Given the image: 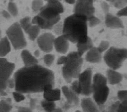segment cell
Instances as JSON below:
<instances>
[{
    "mask_svg": "<svg viewBox=\"0 0 127 112\" xmlns=\"http://www.w3.org/2000/svg\"><path fill=\"white\" fill-rule=\"evenodd\" d=\"M13 79L15 91L23 94L42 92L47 85L55 84L54 72L38 64L19 69L15 72Z\"/></svg>",
    "mask_w": 127,
    "mask_h": 112,
    "instance_id": "6da1fadb",
    "label": "cell"
},
{
    "mask_svg": "<svg viewBox=\"0 0 127 112\" xmlns=\"http://www.w3.org/2000/svg\"><path fill=\"white\" fill-rule=\"evenodd\" d=\"M87 18L74 13L67 17L63 23L62 34L73 43L85 42L88 39Z\"/></svg>",
    "mask_w": 127,
    "mask_h": 112,
    "instance_id": "7a4b0ae2",
    "label": "cell"
},
{
    "mask_svg": "<svg viewBox=\"0 0 127 112\" xmlns=\"http://www.w3.org/2000/svg\"><path fill=\"white\" fill-rule=\"evenodd\" d=\"M83 62L82 56H80L77 51L70 52L66 56L65 62L63 65L62 73L66 82L71 83L73 79L78 77L81 73Z\"/></svg>",
    "mask_w": 127,
    "mask_h": 112,
    "instance_id": "3957f363",
    "label": "cell"
},
{
    "mask_svg": "<svg viewBox=\"0 0 127 112\" xmlns=\"http://www.w3.org/2000/svg\"><path fill=\"white\" fill-rule=\"evenodd\" d=\"M77 80L73 81L69 87L75 94L89 96L92 93V71L91 68H87L81 72Z\"/></svg>",
    "mask_w": 127,
    "mask_h": 112,
    "instance_id": "277c9868",
    "label": "cell"
},
{
    "mask_svg": "<svg viewBox=\"0 0 127 112\" xmlns=\"http://www.w3.org/2000/svg\"><path fill=\"white\" fill-rule=\"evenodd\" d=\"M127 58V49L125 48L110 47L105 52L103 59L110 69L117 70L121 67Z\"/></svg>",
    "mask_w": 127,
    "mask_h": 112,
    "instance_id": "5b68a950",
    "label": "cell"
},
{
    "mask_svg": "<svg viewBox=\"0 0 127 112\" xmlns=\"http://www.w3.org/2000/svg\"><path fill=\"white\" fill-rule=\"evenodd\" d=\"M6 36L15 50L23 49L27 45L24 31L18 22L12 24L6 30Z\"/></svg>",
    "mask_w": 127,
    "mask_h": 112,
    "instance_id": "8992f818",
    "label": "cell"
},
{
    "mask_svg": "<svg viewBox=\"0 0 127 112\" xmlns=\"http://www.w3.org/2000/svg\"><path fill=\"white\" fill-rule=\"evenodd\" d=\"M15 68L13 63L5 58L0 57V96H6V82L11 78Z\"/></svg>",
    "mask_w": 127,
    "mask_h": 112,
    "instance_id": "52a82bcc",
    "label": "cell"
},
{
    "mask_svg": "<svg viewBox=\"0 0 127 112\" xmlns=\"http://www.w3.org/2000/svg\"><path fill=\"white\" fill-rule=\"evenodd\" d=\"M64 8L59 0H49L39 10L38 15L45 19H53L60 17Z\"/></svg>",
    "mask_w": 127,
    "mask_h": 112,
    "instance_id": "ba28073f",
    "label": "cell"
},
{
    "mask_svg": "<svg viewBox=\"0 0 127 112\" xmlns=\"http://www.w3.org/2000/svg\"><path fill=\"white\" fill-rule=\"evenodd\" d=\"M94 0H76L73 13L83 15L87 18L94 14Z\"/></svg>",
    "mask_w": 127,
    "mask_h": 112,
    "instance_id": "9c48e42d",
    "label": "cell"
},
{
    "mask_svg": "<svg viewBox=\"0 0 127 112\" xmlns=\"http://www.w3.org/2000/svg\"><path fill=\"white\" fill-rule=\"evenodd\" d=\"M55 38L54 35L49 32L39 35L36 39L40 49L46 53H50L53 49Z\"/></svg>",
    "mask_w": 127,
    "mask_h": 112,
    "instance_id": "30bf717a",
    "label": "cell"
},
{
    "mask_svg": "<svg viewBox=\"0 0 127 112\" xmlns=\"http://www.w3.org/2000/svg\"><path fill=\"white\" fill-rule=\"evenodd\" d=\"M109 88L106 85L97 87L92 89L93 101L99 106L103 105L106 102L109 95Z\"/></svg>",
    "mask_w": 127,
    "mask_h": 112,
    "instance_id": "8fae6325",
    "label": "cell"
},
{
    "mask_svg": "<svg viewBox=\"0 0 127 112\" xmlns=\"http://www.w3.org/2000/svg\"><path fill=\"white\" fill-rule=\"evenodd\" d=\"M61 17H58L53 19H45L37 15L31 19V23L33 24L37 25L40 29H52L53 26L60 20Z\"/></svg>",
    "mask_w": 127,
    "mask_h": 112,
    "instance_id": "7c38bea8",
    "label": "cell"
},
{
    "mask_svg": "<svg viewBox=\"0 0 127 112\" xmlns=\"http://www.w3.org/2000/svg\"><path fill=\"white\" fill-rule=\"evenodd\" d=\"M54 85L48 84L45 86L43 90V97L45 100L55 102L61 99V90L58 88L54 89Z\"/></svg>",
    "mask_w": 127,
    "mask_h": 112,
    "instance_id": "4fadbf2b",
    "label": "cell"
},
{
    "mask_svg": "<svg viewBox=\"0 0 127 112\" xmlns=\"http://www.w3.org/2000/svg\"><path fill=\"white\" fill-rule=\"evenodd\" d=\"M54 47L56 51L61 54H65L69 48V41L63 35L55 38Z\"/></svg>",
    "mask_w": 127,
    "mask_h": 112,
    "instance_id": "5bb4252c",
    "label": "cell"
},
{
    "mask_svg": "<svg viewBox=\"0 0 127 112\" xmlns=\"http://www.w3.org/2000/svg\"><path fill=\"white\" fill-rule=\"evenodd\" d=\"M105 23L107 27L112 29H120L124 27L123 22L120 17L109 12L106 13Z\"/></svg>",
    "mask_w": 127,
    "mask_h": 112,
    "instance_id": "9a60e30c",
    "label": "cell"
},
{
    "mask_svg": "<svg viewBox=\"0 0 127 112\" xmlns=\"http://www.w3.org/2000/svg\"><path fill=\"white\" fill-rule=\"evenodd\" d=\"M102 53L97 48L93 46L86 52L85 59L86 61L90 63H99L102 60Z\"/></svg>",
    "mask_w": 127,
    "mask_h": 112,
    "instance_id": "2e32d148",
    "label": "cell"
},
{
    "mask_svg": "<svg viewBox=\"0 0 127 112\" xmlns=\"http://www.w3.org/2000/svg\"><path fill=\"white\" fill-rule=\"evenodd\" d=\"M20 55L24 67H30L38 64V61L36 57L33 56L28 50H22Z\"/></svg>",
    "mask_w": 127,
    "mask_h": 112,
    "instance_id": "e0dca14e",
    "label": "cell"
},
{
    "mask_svg": "<svg viewBox=\"0 0 127 112\" xmlns=\"http://www.w3.org/2000/svg\"><path fill=\"white\" fill-rule=\"evenodd\" d=\"M80 105L83 112H98V109L95 102L89 97L81 99Z\"/></svg>",
    "mask_w": 127,
    "mask_h": 112,
    "instance_id": "ac0fdd59",
    "label": "cell"
},
{
    "mask_svg": "<svg viewBox=\"0 0 127 112\" xmlns=\"http://www.w3.org/2000/svg\"><path fill=\"white\" fill-rule=\"evenodd\" d=\"M62 92L64 94L66 101L68 104L78 105L79 103V99L77 95L75 94L71 89L66 86H64L62 87Z\"/></svg>",
    "mask_w": 127,
    "mask_h": 112,
    "instance_id": "d6986e66",
    "label": "cell"
},
{
    "mask_svg": "<svg viewBox=\"0 0 127 112\" xmlns=\"http://www.w3.org/2000/svg\"><path fill=\"white\" fill-rule=\"evenodd\" d=\"M107 82L111 85H116L120 83L122 79V75L115 70L109 69L106 72Z\"/></svg>",
    "mask_w": 127,
    "mask_h": 112,
    "instance_id": "ffe728a7",
    "label": "cell"
},
{
    "mask_svg": "<svg viewBox=\"0 0 127 112\" xmlns=\"http://www.w3.org/2000/svg\"><path fill=\"white\" fill-rule=\"evenodd\" d=\"M11 45L6 36L1 37L0 39V57H5L10 52Z\"/></svg>",
    "mask_w": 127,
    "mask_h": 112,
    "instance_id": "44dd1931",
    "label": "cell"
},
{
    "mask_svg": "<svg viewBox=\"0 0 127 112\" xmlns=\"http://www.w3.org/2000/svg\"><path fill=\"white\" fill-rule=\"evenodd\" d=\"M93 46V44L92 39L89 37L86 41L83 43H76L77 52L78 54L82 56L83 54L88 51L90 48Z\"/></svg>",
    "mask_w": 127,
    "mask_h": 112,
    "instance_id": "7402d4cb",
    "label": "cell"
},
{
    "mask_svg": "<svg viewBox=\"0 0 127 112\" xmlns=\"http://www.w3.org/2000/svg\"><path fill=\"white\" fill-rule=\"evenodd\" d=\"M107 85L106 77L101 73L95 74L92 79V89L102 85Z\"/></svg>",
    "mask_w": 127,
    "mask_h": 112,
    "instance_id": "603a6c76",
    "label": "cell"
},
{
    "mask_svg": "<svg viewBox=\"0 0 127 112\" xmlns=\"http://www.w3.org/2000/svg\"><path fill=\"white\" fill-rule=\"evenodd\" d=\"M40 29L37 25L32 24L25 32L28 35L30 40L34 41L39 36Z\"/></svg>",
    "mask_w": 127,
    "mask_h": 112,
    "instance_id": "cb8c5ba5",
    "label": "cell"
},
{
    "mask_svg": "<svg viewBox=\"0 0 127 112\" xmlns=\"http://www.w3.org/2000/svg\"><path fill=\"white\" fill-rule=\"evenodd\" d=\"M12 100L10 98H7L4 100L0 101V112H10L12 109Z\"/></svg>",
    "mask_w": 127,
    "mask_h": 112,
    "instance_id": "d4e9b609",
    "label": "cell"
},
{
    "mask_svg": "<svg viewBox=\"0 0 127 112\" xmlns=\"http://www.w3.org/2000/svg\"><path fill=\"white\" fill-rule=\"evenodd\" d=\"M41 104L43 109L46 112H51L56 108V104L55 102L49 101L44 99L42 101Z\"/></svg>",
    "mask_w": 127,
    "mask_h": 112,
    "instance_id": "484cf974",
    "label": "cell"
},
{
    "mask_svg": "<svg viewBox=\"0 0 127 112\" xmlns=\"http://www.w3.org/2000/svg\"><path fill=\"white\" fill-rule=\"evenodd\" d=\"M18 23L23 31L25 32L32 24L31 19L29 16H25L21 18Z\"/></svg>",
    "mask_w": 127,
    "mask_h": 112,
    "instance_id": "4316f807",
    "label": "cell"
},
{
    "mask_svg": "<svg viewBox=\"0 0 127 112\" xmlns=\"http://www.w3.org/2000/svg\"><path fill=\"white\" fill-rule=\"evenodd\" d=\"M7 11L11 16H16L18 13V8L16 4L13 1H9L7 5Z\"/></svg>",
    "mask_w": 127,
    "mask_h": 112,
    "instance_id": "83f0119b",
    "label": "cell"
},
{
    "mask_svg": "<svg viewBox=\"0 0 127 112\" xmlns=\"http://www.w3.org/2000/svg\"><path fill=\"white\" fill-rule=\"evenodd\" d=\"M54 60L55 55L53 54L47 53L43 57V61L48 67H50L53 64Z\"/></svg>",
    "mask_w": 127,
    "mask_h": 112,
    "instance_id": "f1b7e54d",
    "label": "cell"
},
{
    "mask_svg": "<svg viewBox=\"0 0 127 112\" xmlns=\"http://www.w3.org/2000/svg\"><path fill=\"white\" fill-rule=\"evenodd\" d=\"M43 0H33L31 4V8L33 11H39L43 6Z\"/></svg>",
    "mask_w": 127,
    "mask_h": 112,
    "instance_id": "f546056e",
    "label": "cell"
},
{
    "mask_svg": "<svg viewBox=\"0 0 127 112\" xmlns=\"http://www.w3.org/2000/svg\"><path fill=\"white\" fill-rule=\"evenodd\" d=\"M100 20L94 15L87 18V24L89 27H93L100 23Z\"/></svg>",
    "mask_w": 127,
    "mask_h": 112,
    "instance_id": "4dcf8cb0",
    "label": "cell"
},
{
    "mask_svg": "<svg viewBox=\"0 0 127 112\" xmlns=\"http://www.w3.org/2000/svg\"><path fill=\"white\" fill-rule=\"evenodd\" d=\"M110 47V43L108 41L102 40L101 41L98 47H97L98 51L102 53L104 52H106Z\"/></svg>",
    "mask_w": 127,
    "mask_h": 112,
    "instance_id": "1f68e13d",
    "label": "cell"
},
{
    "mask_svg": "<svg viewBox=\"0 0 127 112\" xmlns=\"http://www.w3.org/2000/svg\"><path fill=\"white\" fill-rule=\"evenodd\" d=\"M52 29H53L54 33L57 35H62L63 29V23L59 21L53 26Z\"/></svg>",
    "mask_w": 127,
    "mask_h": 112,
    "instance_id": "d6a6232c",
    "label": "cell"
},
{
    "mask_svg": "<svg viewBox=\"0 0 127 112\" xmlns=\"http://www.w3.org/2000/svg\"><path fill=\"white\" fill-rule=\"evenodd\" d=\"M12 97L16 103H19L24 100L25 98L24 94L16 91L12 92Z\"/></svg>",
    "mask_w": 127,
    "mask_h": 112,
    "instance_id": "836d02e7",
    "label": "cell"
},
{
    "mask_svg": "<svg viewBox=\"0 0 127 112\" xmlns=\"http://www.w3.org/2000/svg\"><path fill=\"white\" fill-rule=\"evenodd\" d=\"M116 112H127V101L119 102Z\"/></svg>",
    "mask_w": 127,
    "mask_h": 112,
    "instance_id": "e575fe53",
    "label": "cell"
},
{
    "mask_svg": "<svg viewBox=\"0 0 127 112\" xmlns=\"http://www.w3.org/2000/svg\"><path fill=\"white\" fill-rule=\"evenodd\" d=\"M112 3L116 8L120 9L127 6V0H114Z\"/></svg>",
    "mask_w": 127,
    "mask_h": 112,
    "instance_id": "d590c367",
    "label": "cell"
},
{
    "mask_svg": "<svg viewBox=\"0 0 127 112\" xmlns=\"http://www.w3.org/2000/svg\"><path fill=\"white\" fill-rule=\"evenodd\" d=\"M117 97L120 102L127 101V90H120L117 93Z\"/></svg>",
    "mask_w": 127,
    "mask_h": 112,
    "instance_id": "8d00e7d4",
    "label": "cell"
},
{
    "mask_svg": "<svg viewBox=\"0 0 127 112\" xmlns=\"http://www.w3.org/2000/svg\"><path fill=\"white\" fill-rule=\"evenodd\" d=\"M127 6H125L123 8L119 9V10L117 12V15L119 17H125L127 16Z\"/></svg>",
    "mask_w": 127,
    "mask_h": 112,
    "instance_id": "74e56055",
    "label": "cell"
},
{
    "mask_svg": "<svg viewBox=\"0 0 127 112\" xmlns=\"http://www.w3.org/2000/svg\"><path fill=\"white\" fill-rule=\"evenodd\" d=\"M6 87L7 88H10V89H14L15 88V81L14 80L13 78H9L7 82H6Z\"/></svg>",
    "mask_w": 127,
    "mask_h": 112,
    "instance_id": "f35d334b",
    "label": "cell"
},
{
    "mask_svg": "<svg viewBox=\"0 0 127 112\" xmlns=\"http://www.w3.org/2000/svg\"><path fill=\"white\" fill-rule=\"evenodd\" d=\"M101 8L102 10L104 11V12L106 13H107L109 12V9H110V6L105 1H103L101 3Z\"/></svg>",
    "mask_w": 127,
    "mask_h": 112,
    "instance_id": "ab89813d",
    "label": "cell"
},
{
    "mask_svg": "<svg viewBox=\"0 0 127 112\" xmlns=\"http://www.w3.org/2000/svg\"><path fill=\"white\" fill-rule=\"evenodd\" d=\"M17 112H32L30 108L25 107H18Z\"/></svg>",
    "mask_w": 127,
    "mask_h": 112,
    "instance_id": "60d3db41",
    "label": "cell"
},
{
    "mask_svg": "<svg viewBox=\"0 0 127 112\" xmlns=\"http://www.w3.org/2000/svg\"><path fill=\"white\" fill-rule=\"evenodd\" d=\"M65 60H66V56H62L58 59L57 61V64L59 65H63L65 63Z\"/></svg>",
    "mask_w": 127,
    "mask_h": 112,
    "instance_id": "b9f144b4",
    "label": "cell"
},
{
    "mask_svg": "<svg viewBox=\"0 0 127 112\" xmlns=\"http://www.w3.org/2000/svg\"><path fill=\"white\" fill-rule=\"evenodd\" d=\"M1 14H2V15L3 16V17L6 19H9L11 17V15H10V14L8 12V11L7 10H2Z\"/></svg>",
    "mask_w": 127,
    "mask_h": 112,
    "instance_id": "7bdbcfd3",
    "label": "cell"
},
{
    "mask_svg": "<svg viewBox=\"0 0 127 112\" xmlns=\"http://www.w3.org/2000/svg\"><path fill=\"white\" fill-rule=\"evenodd\" d=\"M36 100L34 99H31L30 100V108L31 109L34 108L36 105Z\"/></svg>",
    "mask_w": 127,
    "mask_h": 112,
    "instance_id": "ee69618b",
    "label": "cell"
},
{
    "mask_svg": "<svg viewBox=\"0 0 127 112\" xmlns=\"http://www.w3.org/2000/svg\"><path fill=\"white\" fill-rule=\"evenodd\" d=\"M66 2H67V3H69V4H74L75 1H76V0H64Z\"/></svg>",
    "mask_w": 127,
    "mask_h": 112,
    "instance_id": "f6af8a7d",
    "label": "cell"
},
{
    "mask_svg": "<svg viewBox=\"0 0 127 112\" xmlns=\"http://www.w3.org/2000/svg\"><path fill=\"white\" fill-rule=\"evenodd\" d=\"M51 112H63V110L61 108H55L53 111Z\"/></svg>",
    "mask_w": 127,
    "mask_h": 112,
    "instance_id": "bcb514c9",
    "label": "cell"
},
{
    "mask_svg": "<svg viewBox=\"0 0 127 112\" xmlns=\"http://www.w3.org/2000/svg\"><path fill=\"white\" fill-rule=\"evenodd\" d=\"M39 54H40V52H39V51L38 50H35V51L34 52V56L35 57H38L39 56Z\"/></svg>",
    "mask_w": 127,
    "mask_h": 112,
    "instance_id": "7dc6e473",
    "label": "cell"
},
{
    "mask_svg": "<svg viewBox=\"0 0 127 112\" xmlns=\"http://www.w3.org/2000/svg\"><path fill=\"white\" fill-rule=\"evenodd\" d=\"M106 0L107 1H108V2H111V3H113L114 2V0Z\"/></svg>",
    "mask_w": 127,
    "mask_h": 112,
    "instance_id": "c3c4849f",
    "label": "cell"
},
{
    "mask_svg": "<svg viewBox=\"0 0 127 112\" xmlns=\"http://www.w3.org/2000/svg\"><path fill=\"white\" fill-rule=\"evenodd\" d=\"M1 38V30L0 29V39Z\"/></svg>",
    "mask_w": 127,
    "mask_h": 112,
    "instance_id": "681fc988",
    "label": "cell"
},
{
    "mask_svg": "<svg viewBox=\"0 0 127 112\" xmlns=\"http://www.w3.org/2000/svg\"><path fill=\"white\" fill-rule=\"evenodd\" d=\"M75 112H83L80 111H79V110H77V111H76Z\"/></svg>",
    "mask_w": 127,
    "mask_h": 112,
    "instance_id": "f907efd6",
    "label": "cell"
},
{
    "mask_svg": "<svg viewBox=\"0 0 127 112\" xmlns=\"http://www.w3.org/2000/svg\"><path fill=\"white\" fill-rule=\"evenodd\" d=\"M46 0V1H49V0H59V1L60 0Z\"/></svg>",
    "mask_w": 127,
    "mask_h": 112,
    "instance_id": "816d5d0a",
    "label": "cell"
},
{
    "mask_svg": "<svg viewBox=\"0 0 127 112\" xmlns=\"http://www.w3.org/2000/svg\"></svg>",
    "mask_w": 127,
    "mask_h": 112,
    "instance_id": "f5cc1de1",
    "label": "cell"
},
{
    "mask_svg": "<svg viewBox=\"0 0 127 112\" xmlns=\"http://www.w3.org/2000/svg\"></svg>",
    "mask_w": 127,
    "mask_h": 112,
    "instance_id": "db71d44e",
    "label": "cell"
}]
</instances>
